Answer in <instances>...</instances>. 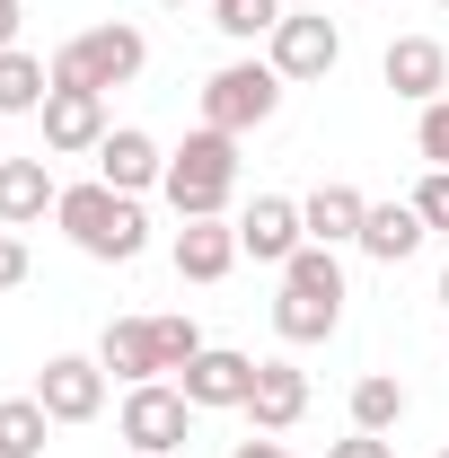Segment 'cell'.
<instances>
[{"instance_id": "d590c367", "label": "cell", "mask_w": 449, "mask_h": 458, "mask_svg": "<svg viewBox=\"0 0 449 458\" xmlns=\"http://www.w3.org/2000/svg\"><path fill=\"white\" fill-rule=\"evenodd\" d=\"M441 458H449V450H441Z\"/></svg>"}, {"instance_id": "2e32d148", "label": "cell", "mask_w": 449, "mask_h": 458, "mask_svg": "<svg viewBox=\"0 0 449 458\" xmlns=\"http://www.w3.org/2000/svg\"><path fill=\"white\" fill-rule=\"evenodd\" d=\"M247 414H256V432H291L300 414H309V370H291V361H256V397H247Z\"/></svg>"}, {"instance_id": "ba28073f", "label": "cell", "mask_w": 449, "mask_h": 458, "mask_svg": "<svg viewBox=\"0 0 449 458\" xmlns=\"http://www.w3.org/2000/svg\"><path fill=\"white\" fill-rule=\"evenodd\" d=\"M265 45H274L265 62H274L282 80H326V71L343 62V36H335L326 9H282V27L265 36Z\"/></svg>"}, {"instance_id": "d6a6232c", "label": "cell", "mask_w": 449, "mask_h": 458, "mask_svg": "<svg viewBox=\"0 0 449 458\" xmlns=\"http://www.w3.org/2000/svg\"><path fill=\"white\" fill-rule=\"evenodd\" d=\"M159 9H194V0H159Z\"/></svg>"}, {"instance_id": "7c38bea8", "label": "cell", "mask_w": 449, "mask_h": 458, "mask_svg": "<svg viewBox=\"0 0 449 458\" xmlns=\"http://www.w3.org/2000/svg\"><path fill=\"white\" fill-rule=\"evenodd\" d=\"M97 176H106L114 194H150V185H168V150L141 132V123H123L97 141Z\"/></svg>"}, {"instance_id": "603a6c76", "label": "cell", "mask_w": 449, "mask_h": 458, "mask_svg": "<svg viewBox=\"0 0 449 458\" xmlns=\"http://www.w3.org/2000/svg\"><path fill=\"white\" fill-rule=\"evenodd\" d=\"M212 27H221L229 45H256V36L282 27V0H212Z\"/></svg>"}, {"instance_id": "e0dca14e", "label": "cell", "mask_w": 449, "mask_h": 458, "mask_svg": "<svg viewBox=\"0 0 449 458\" xmlns=\"http://www.w3.org/2000/svg\"><path fill=\"white\" fill-rule=\"evenodd\" d=\"M62 203V185L45 159H0V229H27V221H45Z\"/></svg>"}, {"instance_id": "83f0119b", "label": "cell", "mask_w": 449, "mask_h": 458, "mask_svg": "<svg viewBox=\"0 0 449 458\" xmlns=\"http://www.w3.org/2000/svg\"><path fill=\"white\" fill-rule=\"evenodd\" d=\"M27 274H36V256H27V238H18V229H0V291H18Z\"/></svg>"}, {"instance_id": "cb8c5ba5", "label": "cell", "mask_w": 449, "mask_h": 458, "mask_svg": "<svg viewBox=\"0 0 449 458\" xmlns=\"http://www.w3.org/2000/svg\"><path fill=\"white\" fill-rule=\"evenodd\" d=\"M282 283H291V291H326V300H343V265H335V247H318V238H309V247L282 265Z\"/></svg>"}, {"instance_id": "5b68a950", "label": "cell", "mask_w": 449, "mask_h": 458, "mask_svg": "<svg viewBox=\"0 0 449 458\" xmlns=\"http://www.w3.org/2000/svg\"><path fill=\"white\" fill-rule=\"evenodd\" d=\"M114 432L132 441V458H176V450H185V432H194V405H185L176 379H141V388H123Z\"/></svg>"}, {"instance_id": "d4e9b609", "label": "cell", "mask_w": 449, "mask_h": 458, "mask_svg": "<svg viewBox=\"0 0 449 458\" xmlns=\"http://www.w3.org/2000/svg\"><path fill=\"white\" fill-rule=\"evenodd\" d=\"M194 352H203V327H194V318H159V361H168V379L194 361Z\"/></svg>"}, {"instance_id": "f1b7e54d", "label": "cell", "mask_w": 449, "mask_h": 458, "mask_svg": "<svg viewBox=\"0 0 449 458\" xmlns=\"http://www.w3.org/2000/svg\"><path fill=\"white\" fill-rule=\"evenodd\" d=\"M326 458H396V450H388V432H352V441H335Z\"/></svg>"}, {"instance_id": "6da1fadb", "label": "cell", "mask_w": 449, "mask_h": 458, "mask_svg": "<svg viewBox=\"0 0 449 458\" xmlns=\"http://www.w3.org/2000/svg\"><path fill=\"white\" fill-rule=\"evenodd\" d=\"M54 221H62V238H71L80 256H97V265H132V256L150 247V212H141V194H114L106 176L62 185Z\"/></svg>"}, {"instance_id": "5bb4252c", "label": "cell", "mask_w": 449, "mask_h": 458, "mask_svg": "<svg viewBox=\"0 0 449 458\" xmlns=\"http://www.w3.org/2000/svg\"><path fill=\"white\" fill-rule=\"evenodd\" d=\"M168 256H176V274H185V283H221L247 247H238V221H176Z\"/></svg>"}, {"instance_id": "e575fe53", "label": "cell", "mask_w": 449, "mask_h": 458, "mask_svg": "<svg viewBox=\"0 0 449 458\" xmlns=\"http://www.w3.org/2000/svg\"><path fill=\"white\" fill-rule=\"evenodd\" d=\"M441 9H449V0H441Z\"/></svg>"}, {"instance_id": "ffe728a7", "label": "cell", "mask_w": 449, "mask_h": 458, "mask_svg": "<svg viewBox=\"0 0 449 458\" xmlns=\"http://www.w3.org/2000/svg\"><path fill=\"white\" fill-rule=\"evenodd\" d=\"M54 98V62H36L27 45H9L0 54V114H45Z\"/></svg>"}, {"instance_id": "52a82bcc", "label": "cell", "mask_w": 449, "mask_h": 458, "mask_svg": "<svg viewBox=\"0 0 449 458\" xmlns=\"http://www.w3.org/2000/svg\"><path fill=\"white\" fill-rule=\"evenodd\" d=\"M36 405H45L54 423H97V414H106V361H97V352H54V361L36 370Z\"/></svg>"}, {"instance_id": "4316f807", "label": "cell", "mask_w": 449, "mask_h": 458, "mask_svg": "<svg viewBox=\"0 0 449 458\" xmlns=\"http://www.w3.org/2000/svg\"><path fill=\"white\" fill-rule=\"evenodd\" d=\"M414 212H423L432 229H449V168H432L423 185H414Z\"/></svg>"}, {"instance_id": "30bf717a", "label": "cell", "mask_w": 449, "mask_h": 458, "mask_svg": "<svg viewBox=\"0 0 449 458\" xmlns=\"http://www.w3.org/2000/svg\"><path fill=\"white\" fill-rule=\"evenodd\" d=\"M238 247H247L256 265H274V274H282V265L309 247V221H300V203H291V194H256V203L238 212Z\"/></svg>"}, {"instance_id": "ac0fdd59", "label": "cell", "mask_w": 449, "mask_h": 458, "mask_svg": "<svg viewBox=\"0 0 449 458\" xmlns=\"http://www.w3.org/2000/svg\"><path fill=\"white\" fill-rule=\"evenodd\" d=\"M423 238H432V221H423L414 203H370V221H361V256H379V265H405Z\"/></svg>"}, {"instance_id": "9a60e30c", "label": "cell", "mask_w": 449, "mask_h": 458, "mask_svg": "<svg viewBox=\"0 0 449 458\" xmlns=\"http://www.w3.org/2000/svg\"><path fill=\"white\" fill-rule=\"evenodd\" d=\"M300 221H309V238H318V247H361V221H370V194L335 176V185H318V194L300 203Z\"/></svg>"}, {"instance_id": "44dd1931", "label": "cell", "mask_w": 449, "mask_h": 458, "mask_svg": "<svg viewBox=\"0 0 449 458\" xmlns=\"http://www.w3.org/2000/svg\"><path fill=\"white\" fill-rule=\"evenodd\" d=\"M45 441H54V414L36 405V388L0 397V458H45Z\"/></svg>"}, {"instance_id": "8992f818", "label": "cell", "mask_w": 449, "mask_h": 458, "mask_svg": "<svg viewBox=\"0 0 449 458\" xmlns=\"http://www.w3.org/2000/svg\"><path fill=\"white\" fill-rule=\"evenodd\" d=\"M176 388H185V405L194 414H247V397H256V352H229V344H203L185 370H176Z\"/></svg>"}, {"instance_id": "8fae6325", "label": "cell", "mask_w": 449, "mask_h": 458, "mask_svg": "<svg viewBox=\"0 0 449 458\" xmlns=\"http://www.w3.org/2000/svg\"><path fill=\"white\" fill-rule=\"evenodd\" d=\"M379 80H388L405 106H432V98H449V54L432 36H396L388 54H379Z\"/></svg>"}, {"instance_id": "7402d4cb", "label": "cell", "mask_w": 449, "mask_h": 458, "mask_svg": "<svg viewBox=\"0 0 449 458\" xmlns=\"http://www.w3.org/2000/svg\"><path fill=\"white\" fill-rule=\"evenodd\" d=\"M396 423H405V379H388V370L352 379V432H396Z\"/></svg>"}, {"instance_id": "d6986e66", "label": "cell", "mask_w": 449, "mask_h": 458, "mask_svg": "<svg viewBox=\"0 0 449 458\" xmlns=\"http://www.w3.org/2000/svg\"><path fill=\"white\" fill-rule=\"evenodd\" d=\"M343 327V300H326V291H291L282 283V300H274V335L282 344H326Z\"/></svg>"}, {"instance_id": "277c9868", "label": "cell", "mask_w": 449, "mask_h": 458, "mask_svg": "<svg viewBox=\"0 0 449 458\" xmlns=\"http://www.w3.org/2000/svg\"><path fill=\"white\" fill-rule=\"evenodd\" d=\"M141 62H150V36H141V27H123V18H106V27H80V36L54 54V80L123 89V80H141Z\"/></svg>"}, {"instance_id": "9c48e42d", "label": "cell", "mask_w": 449, "mask_h": 458, "mask_svg": "<svg viewBox=\"0 0 449 458\" xmlns=\"http://www.w3.org/2000/svg\"><path fill=\"white\" fill-rule=\"evenodd\" d=\"M106 89H89V80H54V98H45V150H62V159H97V141H106Z\"/></svg>"}, {"instance_id": "7a4b0ae2", "label": "cell", "mask_w": 449, "mask_h": 458, "mask_svg": "<svg viewBox=\"0 0 449 458\" xmlns=\"http://www.w3.org/2000/svg\"><path fill=\"white\" fill-rule=\"evenodd\" d=\"M168 212L176 221H221L238 194V132H185V150H168Z\"/></svg>"}, {"instance_id": "3957f363", "label": "cell", "mask_w": 449, "mask_h": 458, "mask_svg": "<svg viewBox=\"0 0 449 458\" xmlns=\"http://www.w3.org/2000/svg\"><path fill=\"white\" fill-rule=\"evenodd\" d=\"M282 80L274 62H221L212 80H203V123L212 132H256V123H274V106H282Z\"/></svg>"}, {"instance_id": "4fadbf2b", "label": "cell", "mask_w": 449, "mask_h": 458, "mask_svg": "<svg viewBox=\"0 0 449 458\" xmlns=\"http://www.w3.org/2000/svg\"><path fill=\"white\" fill-rule=\"evenodd\" d=\"M97 361H106V379H123V388L168 379V361H159V318H114L106 335H97Z\"/></svg>"}, {"instance_id": "1f68e13d", "label": "cell", "mask_w": 449, "mask_h": 458, "mask_svg": "<svg viewBox=\"0 0 449 458\" xmlns=\"http://www.w3.org/2000/svg\"><path fill=\"white\" fill-rule=\"evenodd\" d=\"M441 309H449V265H441Z\"/></svg>"}, {"instance_id": "4dcf8cb0", "label": "cell", "mask_w": 449, "mask_h": 458, "mask_svg": "<svg viewBox=\"0 0 449 458\" xmlns=\"http://www.w3.org/2000/svg\"><path fill=\"white\" fill-rule=\"evenodd\" d=\"M18 27H27V9H18V0H0V54L18 45Z\"/></svg>"}, {"instance_id": "f546056e", "label": "cell", "mask_w": 449, "mask_h": 458, "mask_svg": "<svg viewBox=\"0 0 449 458\" xmlns=\"http://www.w3.org/2000/svg\"><path fill=\"white\" fill-rule=\"evenodd\" d=\"M229 458H291V450H282L274 432H256V441H238V450H229Z\"/></svg>"}, {"instance_id": "836d02e7", "label": "cell", "mask_w": 449, "mask_h": 458, "mask_svg": "<svg viewBox=\"0 0 449 458\" xmlns=\"http://www.w3.org/2000/svg\"><path fill=\"white\" fill-rule=\"evenodd\" d=\"M318 9H326V0H318Z\"/></svg>"}, {"instance_id": "484cf974", "label": "cell", "mask_w": 449, "mask_h": 458, "mask_svg": "<svg viewBox=\"0 0 449 458\" xmlns=\"http://www.w3.org/2000/svg\"><path fill=\"white\" fill-rule=\"evenodd\" d=\"M414 141H423V159H432V168H449V98H432V106H423Z\"/></svg>"}]
</instances>
